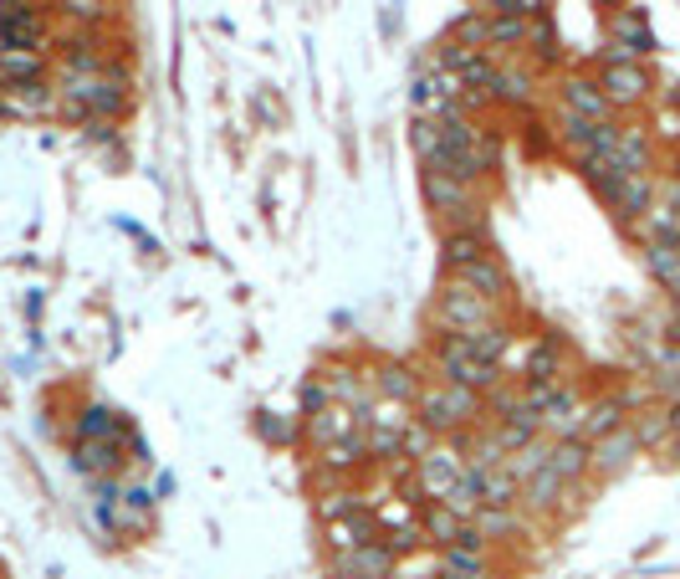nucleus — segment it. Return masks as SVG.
<instances>
[{
	"label": "nucleus",
	"mask_w": 680,
	"mask_h": 579,
	"mask_svg": "<svg viewBox=\"0 0 680 579\" xmlns=\"http://www.w3.org/2000/svg\"><path fill=\"white\" fill-rule=\"evenodd\" d=\"M476 529L497 544V539H507V533L522 529V518H517V508H482V512H476Z\"/></svg>",
	"instance_id": "obj_36"
},
{
	"label": "nucleus",
	"mask_w": 680,
	"mask_h": 579,
	"mask_svg": "<svg viewBox=\"0 0 680 579\" xmlns=\"http://www.w3.org/2000/svg\"><path fill=\"white\" fill-rule=\"evenodd\" d=\"M552 98H558V113H568V119L615 123V108H609V98H604L598 77H588V72H563L558 87H552Z\"/></svg>",
	"instance_id": "obj_7"
},
{
	"label": "nucleus",
	"mask_w": 680,
	"mask_h": 579,
	"mask_svg": "<svg viewBox=\"0 0 680 579\" xmlns=\"http://www.w3.org/2000/svg\"><path fill=\"white\" fill-rule=\"evenodd\" d=\"M0 123H5V108H0Z\"/></svg>",
	"instance_id": "obj_44"
},
{
	"label": "nucleus",
	"mask_w": 680,
	"mask_h": 579,
	"mask_svg": "<svg viewBox=\"0 0 680 579\" xmlns=\"http://www.w3.org/2000/svg\"><path fill=\"white\" fill-rule=\"evenodd\" d=\"M630 426V406L619 400V395H609V400H588V410H583V442L594 446L598 436H609V431Z\"/></svg>",
	"instance_id": "obj_23"
},
{
	"label": "nucleus",
	"mask_w": 680,
	"mask_h": 579,
	"mask_svg": "<svg viewBox=\"0 0 680 579\" xmlns=\"http://www.w3.org/2000/svg\"><path fill=\"white\" fill-rule=\"evenodd\" d=\"M430 370H435V379L465 385V390H476V395H491L501 379H507L497 364H482V359L471 354L461 334H440V328H435V339H430Z\"/></svg>",
	"instance_id": "obj_3"
},
{
	"label": "nucleus",
	"mask_w": 680,
	"mask_h": 579,
	"mask_svg": "<svg viewBox=\"0 0 680 579\" xmlns=\"http://www.w3.org/2000/svg\"><path fill=\"white\" fill-rule=\"evenodd\" d=\"M368 390H374V400L415 406L420 390H425V375H420V364H410V359H374V364H368Z\"/></svg>",
	"instance_id": "obj_8"
},
{
	"label": "nucleus",
	"mask_w": 680,
	"mask_h": 579,
	"mask_svg": "<svg viewBox=\"0 0 680 579\" xmlns=\"http://www.w3.org/2000/svg\"><path fill=\"white\" fill-rule=\"evenodd\" d=\"M430 318H435L440 334H471V328L501 324V318H507V307L491 303V298H482V292H471L465 282H456V277H446L440 292H435Z\"/></svg>",
	"instance_id": "obj_4"
},
{
	"label": "nucleus",
	"mask_w": 680,
	"mask_h": 579,
	"mask_svg": "<svg viewBox=\"0 0 680 579\" xmlns=\"http://www.w3.org/2000/svg\"><path fill=\"white\" fill-rule=\"evenodd\" d=\"M456 282H465L471 292H482V298H491V303H501V307H512V273L501 267L497 252L482 256V262H471Z\"/></svg>",
	"instance_id": "obj_17"
},
{
	"label": "nucleus",
	"mask_w": 680,
	"mask_h": 579,
	"mask_svg": "<svg viewBox=\"0 0 680 579\" xmlns=\"http://www.w3.org/2000/svg\"><path fill=\"white\" fill-rule=\"evenodd\" d=\"M374 503H368L353 482H332V493H317V512H323V523H338V518H359V512H368Z\"/></svg>",
	"instance_id": "obj_26"
},
{
	"label": "nucleus",
	"mask_w": 680,
	"mask_h": 579,
	"mask_svg": "<svg viewBox=\"0 0 680 579\" xmlns=\"http://www.w3.org/2000/svg\"><path fill=\"white\" fill-rule=\"evenodd\" d=\"M645 267L660 277L670 292H680V246H670V241H645Z\"/></svg>",
	"instance_id": "obj_34"
},
{
	"label": "nucleus",
	"mask_w": 680,
	"mask_h": 579,
	"mask_svg": "<svg viewBox=\"0 0 680 579\" xmlns=\"http://www.w3.org/2000/svg\"><path fill=\"white\" fill-rule=\"evenodd\" d=\"M332 406V395H328V385H323V379H307V385H302V415H317V410H328Z\"/></svg>",
	"instance_id": "obj_39"
},
{
	"label": "nucleus",
	"mask_w": 680,
	"mask_h": 579,
	"mask_svg": "<svg viewBox=\"0 0 680 579\" xmlns=\"http://www.w3.org/2000/svg\"><path fill=\"white\" fill-rule=\"evenodd\" d=\"M359 431H364V415L349 406H328V410H317V415H302V436H307L313 451H328V446L349 442Z\"/></svg>",
	"instance_id": "obj_12"
},
{
	"label": "nucleus",
	"mask_w": 680,
	"mask_h": 579,
	"mask_svg": "<svg viewBox=\"0 0 680 579\" xmlns=\"http://www.w3.org/2000/svg\"><path fill=\"white\" fill-rule=\"evenodd\" d=\"M415 415L435 436H465V431L486 426V395L465 390V385H446V379H425Z\"/></svg>",
	"instance_id": "obj_1"
},
{
	"label": "nucleus",
	"mask_w": 680,
	"mask_h": 579,
	"mask_svg": "<svg viewBox=\"0 0 680 579\" xmlns=\"http://www.w3.org/2000/svg\"><path fill=\"white\" fill-rule=\"evenodd\" d=\"M548 451H552V442H548V436H537V442H532V446H522V451H512V457L501 461V467H507V472H512V482H517V487H522V482H532V478H537V472H548Z\"/></svg>",
	"instance_id": "obj_31"
},
{
	"label": "nucleus",
	"mask_w": 680,
	"mask_h": 579,
	"mask_svg": "<svg viewBox=\"0 0 680 579\" xmlns=\"http://www.w3.org/2000/svg\"><path fill=\"white\" fill-rule=\"evenodd\" d=\"M440 579H486V569H471V575H440Z\"/></svg>",
	"instance_id": "obj_40"
},
{
	"label": "nucleus",
	"mask_w": 680,
	"mask_h": 579,
	"mask_svg": "<svg viewBox=\"0 0 680 579\" xmlns=\"http://www.w3.org/2000/svg\"><path fill=\"white\" fill-rule=\"evenodd\" d=\"M491 237H486V226H461V231H440V273L446 277H461L471 262H482L491 256Z\"/></svg>",
	"instance_id": "obj_11"
},
{
	"label": "nucleus",
	"mask_w": 680,
	"mask_h": 579,
	"mask_svg": "<svg viewBox=\"0 0 680 579\" xmlns=\"http://www.w3.org/2000/svg\"><path fill=\"white\" fill-rule=\"evenodd\" d=\"M0 47L51 51V5H41V0H0Z\"/></svg>",
	"instance_id": "obj_6"
},
{
	"label": "nucleus",
	"mask_w": 680,
	"mask_h": 579,
	"mask_svg": "<svg viewBox=\"0 0 680 579\" xmlns=\"http://www.w3.org/2000/svg\"><path fill=\"white\" fill-rule=\"evenodd\" d=\"M670 457H676V461H680V436H676V442H670Z\"/></svg>",
	"instance_id": "obj_42"
},
{
	"label": "nucleus",
	"mask_w": 680,
	"mask_h": 579,
	"mask_svg": "<svg viewBox=\"0 0 680 579\" xmlns=\"http://www.w3.org/2000/svg\"><path fill=\"white\" fill-rule=\"evenodd\" d=\"M465 478V442L461 436H440V442L415 461V493L420 503H446L456 482Z\"/></svg>",
	"instance_id": "obj_5"
},
{
	"label": "nucleus",
	"mask_w": 680,
	"mask_h": 579,
	"mask_svg": "<svg viewBox=\"0 0 680 579\" xmlns=\"http://www.w3.org/2000/svg\"><path fill=\"white\" fill-rule=\"evenodd\" d=\"M563 497H573V482H563L558 472H537L532 482H522V508H527V512L568 508Z\"/></svg>",
	"instance_id": "obj_21"
},
{
	"label": "nucleus",
	"mask_w": 680,
	"mask_h": 579,
	"mask_svg": "<svg viewBox=\"0 0 680 579\" xmlns=\"http://www.w3.org/2000/svg\"><path fill=\"white\" fill-rule=\"evenodd\" d=\"M465 339V349H471V354L482 359V364H497L501 370V359H507V349H512V324H507V318H501V324H486V328H471V334H461Z\"/></svg>",
	"instance_id": "obj_24"
},
{
	"label": "nucleus",
	"mask_w": 680,
	"mask_h": 579,
	"mask_svg": "<svg viewBox=\"0 0 680 579\" xmlns=\"http://www.w3.org/2000/svg\"><path fill=\"white\" fill-rule=\"evenodd\" d=\"M72 467L83 478H113L123 457H118V442H72Z\"/></svg>",
	"instance_id": "obj_25"
},
{
	"label": "nucleus",
	"mask_w": 680,
	"mask_h": 579,
	"mask_svg": "<svg viewBox=\"0 0 680 579\" xmlns=\"http://www.w3.org/2000/svg\"><path fill=\"white\" fill-rule=\"evenodd\" d=\"M609 32H615V41L630 57H645V51H655V32H649V21L634 11V5H619L615 16H609Z\"/></svg>",
	"instance_id": "obj_20"
},
{
	"label": "nucleus",
	"mask_w": 680,
	"mask_h": 579,
	"mask_svg": "<svg viewBox=\"0 0 680 579\" xmlns=\"http://www.w3.org/2000/svg\"><path fill=\"white\" fill-rule=\"evenodd\" d=\"M446 41H456V47H471V51H491V16H486V11H465V16L450 26Z\"/></svg>",
	"instance_id": "obj_32"
},
{
	"label": "nucleus",
	"mask_w": 680,
	"mask_h": 579,
	"mask_svg": "<svg viewBox=\"0 0 680 579\" xmlns=\"http://www.w3.org/2000/svg\"><path fill=\"white\" fill-rule=\"evenodd\" d=\"M113 16L118 0H51V21H62L66 32H102Z\"/></svg>",
	"instance_id": "obj_16"
},
{
	"label": "nucleus",
	"mask_w": 680,
	"mask_h": 579,
	"mask_svg": "<svg viewBox=\"0 0 680 579\" xmlns=\"http://www.w3.org/2000/svg\"><path fill=\"white\" fill-rule=\"evenodd\" d=\"M123 503H129V508H133V518H138V529H144V523H149V508H154V497L144 493V487H133V493L123 497ZM102 523H108V529H123V512L102 508Z\"/></svg>",
	"instance_id": "obj_38"
},
{
	"label": "nucleus",
	"mask_w": 680,
	"mask_h": 579,
	"mask_svg": "<svg viewBox=\"0 0 680 579\" xmlns=\"http://www.w3.org/2000/svg\"><path fill=\"white\" fill-rule=\"evenodd\" d=\"M415 426V406H399V400H374L364 410V431H410Z\"/></svg>",
	"instance_id": "obj_33"
},
{
	"label": "nucleus",
	"mask_w": 680,
	"mask_h": 579,
	"mask_svg": "<svg viewBox=\"0 0 680 579\" xmlns=\"http://www.w3.org/2000/svg\"><path fill=\"white\" fill-rule=\"evenodd\" d=\"M394 548L384 544V539H368V544L349 548V554H332V569L338 579H389L394 575Z\"/></svg>",
	"instance_id": "obj_14"
},
{
	"label": "nucleus",
	"mask_w": 680,
	"mask_h": 579,
	"mask_svg": "<svg viewBox=\"0 0 680 579\" xmlns=\"http://www.w3.org/2000/svg\"><path fill=\"white\" fill-rule=\"evenodd\" d=\"M317 379L328 385L332 406H349V410H359V415L374 406V390H368V364H353V359H328Z\"/></svg>",
	"instance_id": "obj_9"
},
{
	"label": "nucleus",
	"mask_w": 680,
	"mask_h": 579,
	"mask_svg": "<svg viewBox=\"0 0 680 579\" xmlns=\"http://www.w3.org/2000/svg\"><path fill=\"white\" fill-rule=\"evenodd\" d=\"M527 57L532 68L543 72V68H558L563 62V47H558V32H552V21L548 16H537V21H527Z\"/></svg>",
	"instance_id": "obj_28"
},
{
	"label": "nucleus",
	"mask_w": 680,
	"mask_h": 579,
	"mask_svg": "<svg viewBox=\"0 0 680 579\" xmlns=\"http://www.w3.org/2000/svg\"><path fill=\"white\" fill-rule=\"evenodd\" d=\"M51 77V51H5L0 47V87H32Z\"/></svg>",
	"instance_id": "obj_18"
},
{
	"label": "nucleus",
	"mask_w": 680,
	"mask_h": 579,
	"mask_svg": "<svg viewBox=\"0 0 680 579\" xmlns=\"http://www.w3.org/2000/svg\"><path fill=\"white\" fill-rule=\"evenodd\" d=\"M497 108H512V113H532L537 108V68L527 57H507L497 72Z\"/></svg>",
	"instance_id": "obj_13"
},
{
	"label": "nucleus",
	"mask_w": 680,
	"mask_h": 579,
	"mask_svg": "<svg viewBox=\"0 0 680 579\" xmlns=\"http://www.w3.org/2000/svg\"><path fill=\"white\" fill-rule=\"evenodd\" d=\"M420 529H425V544H430V548H450V544H456V533L465 529V518H456L446 503H425V512H420Z\"/></svg>",
	"instance_id": "obj_30"
},
{
	"label": "nucleus",
	"mask_w": 680,
	"mask_h": 579,
	"mask_svg": "<svg viewBox=\"0 0 680 579\" xmlns=\"http://www.w3.org/2000/svg\"><path fill=\"white\" fill-rule=\"evenodd\" d=\"M676 313H680V303H676Z\"/></svg>",
	"instance_id": "obj_45"
},
{
	"label": "nucleus",
	"mask_w": 680,
	"mask_h": 579,
	"mask_svg": "<svg viewBox=\"0 0 680 579\" xmlns=\"http://www.w3.org/2000/svg\"><path fill=\"white\" fill-rule=\"evenodd\" d=\"M594 77L604 87L609 108H640L649 98V72L640 62H598Z\"/></svg>",
	"instance_id": "obj_10"
},
{
	"label": "nucleus",
	"mask_w": 680,
	"mask_h": 579,
	"mask_svg": "<svg viewBox=\"0 0 680 579\" xmlns=\"http://www.w3.org/2000/svg\"><path fill=\"white\" fill-rule=\"evenodd\" d=\"M634 451H640V436H634L630 426L609 431V436H598V442L588 446V472H594V478H615V472H624L634 461Z\"/></svg>",
	"instance_id": "obj_15"
},
{
	"label": "nucleus",
	"mask_w": 680,
	"mask_h": 579,
	"mask_svg": "<svg viewBox=\"0 0 680 579\" xmlns=\"http://www.w3.org/2000/svg\"><path fill=\"white\" fill-rule=\"evenodd\" d=\"M594 5H609V11H619V5H624V0H594Z\"/></svg>",
	"instance_id": "obj_41"
},
{
	"label": "nucleus",
	"mask_w": 680,
	"mask_h": 579,
	"mask_svg": "<svg viewBox=\"0 0 680 579\" xmlns=\"http://www.w3.org/2000/svg\"><path fill=\"white\" fill-rule=\"evenodd\" d=\"M410 144H415V159H420V165H435V159L446 154V138H440V123H435V119H425V113H420V119L410 123Z\"/></svg>",
	"instance_id": "obj_35"
},
{
	"label": "nucleus",
	"mask_w": 680,
	"mask_h": 579,
	"mask_svg": "<svg viewBox=\"0 0 680 579\" xmlns=\"http://www.w3.org/2000/svg\"><path fill=\"white\" fill-rule=\"evenodd\" d=\"M676 180H680V159H676Z\"/></svg>",
	"instance_id": "obj_43"
},
{
	"label": "nucleus",
	"mask_w": 680,
	"mask_h": 579,
	"mask_svg": "<svg viewBox=\"0 0 680 579\" xmlns=\"http://www.w3.org/2000/svg\"><path fill=\"white\" fill-rule=\"evenodd\" d=\"M420 195H425V210H435L440 231L486 226V190L465 185V180H456V174L420 165Z\"/></svg>",
	"instance_id": "obj_2"
},
{
	"label": "nucleus",
	"mask_w": 680,
	"mask_h": 579,
	"mask_svg": "<svg viewBox=\"0 0 680 579\" xmlns=\"http://www.w3.org/2000/svg\"><path fill=\"white\" fill-rule=\"evenodd\" d=\"M328 529V548L332 554H349V548L368 544V539H379V523H374V512H359V518H338V523H323Z\"/></svg>",
	"instance_id": "obj_27"
},
{
	"label": "nucleus",
	"mask_w": 680,
	"mask_h": 579,
	"mask_svg": "<svg viewBox=\"0 0 680 579\" xmlns=\"http://www.w3.org/2000/svg\"><path fill=\"white\" fill-rule=\"evenodd\" d=\"M129 436V426H123V415L108 406H83L77 410V442H123Z\"/></svg>",
	"instance_id": "obj_22"
},
{
	"label": "nucleus",
	"mask_w": 680,
	"mask_h": 579,
	"mask_svg": "<svg viewBox=\"0 0 680 579\" xmlns=\"http://www.w3.org/2000/svg\"><path fill=\"white\" fill-rule=\"evenodd\" d=\"M609 165H615L619 174H649L655 144H649L645 129H619V144H615V154H609Z\"/></svg>",
	"instance_id": "obj_19"
},
{
	"label": "nucleus",
	"mask_w": 680,
	"mask_h": 579,
	"mask_svg": "<svg viewBox=\"0 0 680 579\" xmlns=\"http://www.w3.org/2000/svg\"><path fill=\"white\" fill-rule=\"evenodd\" d=\"M630 431L640 436V446H665V442H670V421H665V410H645V415H634Z\"/></svg>",
	"instance_id": "obj_37"
},
{
	"label": "nucleus",
	"mask_w": 680,
	"mask_h": 579,
	"mask_svg": "<svg viewBox=\"0 0 680 579\" xmlns=\"http://www.w3.org/2000/svg\"><path fill=\"white\" fill-rule=\"evenodd\" d=\"M548 472H558L563 482H583V478H588V442H583V436L552 442V451H548Z\"/></svg>",
	"instance_id": "obj_29"
}]
</instances>
